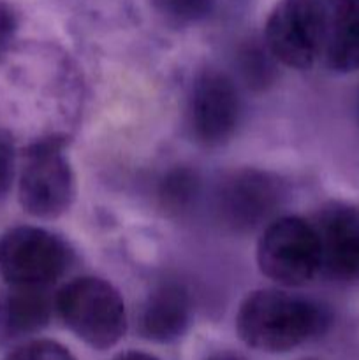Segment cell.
<instances>
[{
	"label": "cell",
	"mask_w": 359,
	"mask_h": 360,
	"mask_svg": "<svg viewBox=\"0 0 359 360\" xmlns=\"http://www.w3.org/2000/svg\"><path fill=\"white\" fill-rule=\"evenodd\" d=\"M329 326V315L312 299L285 290H257L246 295L236 315L243 343L260 352H287Z\"/></svg>",
	"instance_id": "cell-1"
},
{
	"label": "cell",
	"mask_w": 359,
	"mask_h": 360,
	"mask_svg": "<svg viewBox=\"0 0 359 360\" xmlns=\"http://www.w3.org/2000/svg\"><path fill=\"white\" fill-rule=\"evenodd\" d=\"M55 309L80 340L99 350L115 347L127 330L122 295L99 278L69 281L56 294Z\"/></svg>",
	"instance_id": "cell-2"
},
{
	"label": "cell",
	"mask_w": 359,
	"mask_h": 360,
	"mask_svg": "<svg viewBox=\"0 0 359 360\" xmlns=\"http://www.w3.org/2000/svg\"><path fill=\"white\" fill-rule=\"evenodd\" d=\"M327 34L322 0H280L267 16L264 41L275 60L292 69H308L322 55Z\"/></svg>",
	"instance_id": "cell-3"
},
{
	"label": "cell",
	"mask_w": 359,
	"mask_h": 360,
	"mask_svg": "<svg viewBox=\"0 0 359 360\" xmlns=\"http://www.w3.org/2000/svg\"><path fill=\"white\" fill-rule=\"evenodd\" d=\"M257 264L264 276L284 287H299L322 271L320 246L312 221L282 217L270 221L257 245Z\"/></svg>",
	"instance_id": "cell-4"
},
{
	"label": "cell",
	"mask_w": 359,
	"mask_h": 360,
	"mask_svg": "<svg viewBox=\"0 0 359 360\" xmlns=\"http://www.w3.org/2000/svg\"><path fill=\"white\" fill-rule=\"evenodd\" d=\"M76 195L74 172L56 137L42 139L27 150L20 172V200L35 218H56L65 213Z\"/></svg>",
	"instance_id": "cell-5"
},
{
	"label": "cell",
	"mask_w": 359,
	"mask_h": 360,
	"mask_svg": "<svg viewBox=\"0 0 359 360\" xmlns=\"http://www.w3.org/2000/svg\"><path fill=\"white\" fill-rule=\"evenodd\" d=\"M70 264L65 243L39 227H18L0 241V273L14 288H46Z\"/></svg>",
	"instance_id": "cell-6"
},
{
	"label": "cell",
	"mask_w": 359,
	"mask_h": 360,
	"mask_svg": "<svg viewBox=\"0 0 359 360\" xmlns=\"http://www.w3.org/2000/svg\"><path fill=\"white\" fill-rule=\"evenodd\" d=\"M282 200V186L273 176L241 169L225 176L215 192V210L222 224L238 232L266 224Z\"/></svg>",
	"instance_id": "cell-7"
},
{
	"label": "cell",
	"mask_w": 359,
	"mask_h": 360,
	"mask_svg": "<svg viewBox=\"0 0 359 360\" xmlns=\"http://www.w3.org/2000/svg\"><path fill=\"white\" fill-rule=\"evenodd\" d=\"M239 95L227 74L208 69L196 77L189 101L190 129L199 143L218 146L234 134L239 122Z\"/></svg>",
	"instance_id": "cell-8"
},
{
	"label": "cell",
	"mask_w": 359,
	"mask_h": 360,
	"mask_svg": "<svg viewBox=\"0 0 359 360\" xmlns=\"http://www.w3.org/2000/svg\"><path fill=\"white\" fill-rule=\"evenodd\" d=\"M320 267L340 281L359 280V206L331 204L315 221Z\"/></svg>",
	"instance_id": "cell-9"
},
{
	"label": "cell",
	"mask_w": 359,
	"mask_h": 360,
	"mask_svg": "<svg viewBox=\"0 0 359 360\" xmlns=\"http://www.w3.org/2000/svg\"><path fill=\"white\" fill-rule=\"evenodd\" d=\"M190 313V295L183 285L176 281L158 285L141 309V334L157 343L178 340L189 327Z\"/></svg>",
	"instance_id": "cell-10"
},
{
	"label": "cell",
	"mask_w": 359,
	"mask_h": 360,
	"mask_svg": "<svg viewBox=\"0 0 359 360\" xmlns=\"http://www.w3.org/2000/svg\"><path fill=\"white\" fill-rule=\"evenodd\" d=\"M49 295L42 288H14L0 299V340L13 341L37 333L51 316Z\"/></svg>",
	"instance_id": "cell-11"
},
{
	"label": "cell",
	"mask_w": 359,
	"mask_h": 360,
	"mask_svg": "<svg viewBox=\"0 0 359 360\" xmlns=\"http://www.w3.org/2000/svg\"><path fill=\"white\" fill-rule=\"evenodd\" d=\"M327 65L338 72L359 70V7L336 14L327 34Z\"/></svg>",
	"instance_id": "cell-12"
},
{
	"label": "cell",
	"mask_w": 359,
	"mask_h": 360,
	"mask_svg": "<svg viewBox=\"0 0 359 360\" xmlns=\"http://www.w3.org/2000/svg\"><path fill=\"white\" fill-rule=\"evenodd\" d=\"M197 193V179L187 169H176L162 183L160 197L168 210H185Z\"/></svg>",
	"instance_id": "cell-13"
},
{
	"label": "cell",
	"mask_w": 359,
	"mask_h": 360,
	"mask_svg": "<svg viewBox=\"0 0 359 360\" xmlns=\"http://www.w3.org/2000/svg\"><path fill=\"white\" fill-rule=\"evenodd\" d=\"M155 9L178 25H190L210 16L217 0H151Z\"/></svg>",
	"instance_id": "cell-14"
},
{
	"label": "cell",
	"mask_w": 359,
	"mask_h": 360,
	"mask_svg": "<svg viewBox=\"0 0 359 360\" xmlns=\"http://www.w3.org/2000/svg\"><path fill=\"white\" fill-rule=\"evenodd\" d=\"M6 360H76L65 347L48 340L28 341L18 347Z\"/></svg>",
	"instance_id": "cell-15"
},
{
	"label": "cell",
	"mask_w": 359,
	"mask_h": 360,
	"mask_svg": "<svg viewBox=\"0 0 359 360\" xmlns=\"http://www.w3.org/2000/svg\"><path fill=\"white\" fill-rule=\"evenodd\" d=\"M14 178V150L13 143L4 132H0V202L9 192Z\"/></svg>",
	"instance_id": "cell-16"
},
{
	"label": "cell",
	"mask_w": 359,
	"mask_h": 360,
	"mask_svg": "<svg viewBox=\"0 0 359 360\" xmlns=\"http://www.w3.org/2000/svg\"><path fill=\"white\" fill-rule=\"evenodd\" d=\"M18 27V20L14 11L7 4L0 2V49L11 41Z\"/></svg>",
	"instance_id": "cell-17"
},
{
	"label": "cell",
	"mask_w": 359,
	"mask_h": 360,
	"mask_svg": "<svg viewBox=\"0 0 359 360\" xmlns=\"http://www.w3.org/2000/svg\"><path fill=\"white\" fill-rule=\"evenodd\" d=\"M324 6H331L338 13H344V11H351L359 7V0H322Z\"/></svg>",
	"instance_id": "cell-18"
},
{
	"label": "cell",
	"mask_w": 359,
	"mask_h": 360,
	"mask_svg": "<svg viewBox=\"0 0 359 360\" xmlns=\"http://www.w3.org/2000/svg\"><path fill=\"white\" fill-rule=\"evenodd\" d=\"M113 360H158V359H155L153 355L150 354H143V352H127V354L118 355V357Z\"/></svg>",
	"instance_id": "cell-19"
},
{
	"label": "cell",
	"mask_w": 359,
	"mask_h": 360,
	"mask_svg": "<svg viewBox=\"0 0 359 360\" xmlns=\"http://www.w3.org/2000/svg\"><path fill=\"white\" fill-rule=\"evenodd\" d=\"M206 360H245V359L238 354H232V352H220V354L211 355V357H208Z\"/></svg>",
	"instance_id": "cell-20"
}]
</instances>
